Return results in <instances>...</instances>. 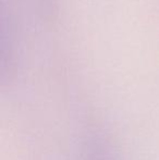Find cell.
Segmentation results:
<instances>
[{
	"label": "cell",
	"mask_w": 159,
	"mask_h": 160,
	"mask_svg": "<svg viewBox=\"0 0 159 160\" xmlns=\"http://www.w3.org/2000/svg\"><path fill=\"white\" fill-rule=\"evenodd\" d=\"M82 160H120L111 137L102 130L87 134L82 148Z\"/></svg>",
	"instance_id": "1"
}]
</instances>
